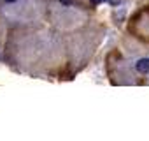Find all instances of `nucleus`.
Segmentation results:
<instances>
[{
  "label": "nucleus",
  "mask_w": 149,
  "mask_h": 141,
  "mask_svg": "<svg viewBox=\"0 0 149 141\" xmlns=\"http://www.w3.org/2000/svg\"><path fill=\"white\" fill-rule=\"evenodd\" d=\"M93 4H102V2H107V0H91Z\"/></svg>",
  "instance_id": "obj_3"
},
{
  "label": "nucleus",
  "mask_w": 149,
  "mask_h": 141,
  "mask_svg": "<svg viewBox=\"0 0 149 141\" xmlns=\"http://www.w3.org/2000/svg\"><path fill=\"white\" fill-rule=\"evenodd\" d=\"M135 67H137V70L139 73H149V58L147 56H144V58H140L137 63H135Z\"/></svg>",
  "instance_id": "obj_1"
},
{
  "label": "nucleus",
  "mask_w": 149,
  "mask_h": 141,
  "mask_svg": "<svg viewBox=\"0 0 149 141\" xmlns=\"http://www.w3.org/2000/svg\"><path fill=\"white\" fill-rule=\"evenodd\" d=\"M6 4H14V2H18V0H4Z\"/></svg>",
  "instance_id": "obj_4"
},
{
  "label": "nucleus",
  "mask_w": 149,
  "mask_h": 141,
  "mask_svg": "<svg viewBox=\"0 0 149 141\" xmlns=\"http://www.w3.org/2000/svg\"><path fill=\"white\" fill-rule=\"evenodd\" d=\"M60 2H61L63 6H70V4H72V0H60Z\"/></svg>",
  "instance_id": "obj_2"
}]
</instances>
